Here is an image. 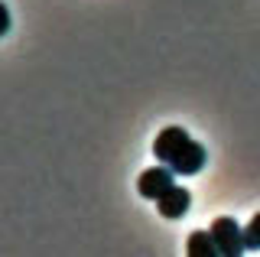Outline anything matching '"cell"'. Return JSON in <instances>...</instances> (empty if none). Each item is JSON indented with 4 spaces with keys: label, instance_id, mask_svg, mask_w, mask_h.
Wrapping results in <instances>:
<instances>
[{
    "label": "cell",
    "instance_id": "2",
    "mask_svg": "<svg viewBox=\"0 0 260 257\" xmlns=\"http://www.w3.org/2000/svg\"><path fill=\"white\" fill-rule=\"evenodd\" d=\"M176 170L173 166H150V170H143L140 173V179H137V192H140L143 199H153V202H156V199L162 196V192L166 189H173L176 186Z\"/></svg>",
    "mask_w": 260,
    "mask_h": 257
},
{
    "label": "cell",
    "instance_id": "1",
    "mask_svg": "<svg viewBox=\"0 0 260 257\" xmlns=\"http://www.w3.org/2000/svg\"><path fill=\"white\" fill-rule=\"evenodd\" d=\"M211 238H215L218 254L221 257H241L244 251H247V244H244V228L234 218H215V224H211Z\"/></svg>",
    "mask_w": 260,
    "mask_h": 257
},
{
    "label": "cell",
    "instance_id": "8",
    "mask_svg": "<svg viewBox=\"0 0 260 257\" xmlns=\"http://www.w3.org/2000/svg\"><path fill=\"white\" fill-rule=\"evenodd\" d=\"M10 33V10H7V4H0V36Z\"/></svg>",
    "mask_w": 260,
    "mask_h": 257
},
{
    "label": "cell",
    "instance_id": "4",
    "mask_svg": "<svg viewBox=\"0 0 260 257\" xmlns=\"http://www.w3.org/2000/svg\"><path fill=\"white\" fill-rule=\"evenodd\" d=\"M185 140H189V134H185V127H166V131L156 134V140H153V156L162 159V163H169L179 150L185 147Z\"/></svg>",
    "mask_w": 260,
    "mask_h": 257
},
{
    "label": "cell",
    "instance_id": "3",
    "mask_svg": "<svg viewBox=\"0 0 260 257\" xmlns=\"http://www.w3.org/2000/svg\"><path fill=\"white\" fill-rule=\"evenodd\" d=\"M205 159H208V150L202 147L199 140H185V147L179 150V153L169 159V166H173V170L179 173V176H195L202 170V166H205Z\"/></svg>",
    "mask_w": 260,
    "mask_h": 257
},
{
    "label": "cell",
    "instance_id": "6",
    "mask_svg": "<svg viewBox=\"0 0 260 257\" xmlns=\"http://www.w3.org/2000/svg\"><path fill=\"white\" fill-rule=\"evenodd\" d=\"M185 254L189 257H215L218 244L211 238V231H192L189 241H185Z\"/></svg>",
    "mask_w": 260,
    "mask_h": 257
},
{
    "label": "cell",
    "instance_id": "5",
    "mask_svg": "<svg viewBox=\"0 0 260 257\" xmlns=\"http://www.w3.org/2000/svg\"><path fill=\"white\" fill-rule=\"evenodd\" d=\"M189 205H192V196H189L185 186H173L156 199V208H159L162 218H182V215L189 212Z\"/></svg>",
    "mask_w": 260,
    "mask_h": 257
},
{
    "label": "cell",
    "instance_id": "7",
    "mask_svg": "<svg viewBox=\"0 0 260 257\" xmlns=\"http://www.w3.org/2000/svg\"><path fill=\"white\" fill-rule=\"evenodd\" d=\"M244 244H247V251H260V215H254L244 228Z\"/></svg>",
    "mask_w": 260,
    "mask_h": 257
}]
</instances>
